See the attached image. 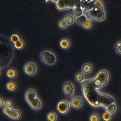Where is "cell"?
I'll use <instances>...</instances> for the list:
<instances>
[{
  "label": "cell",
  "mask_w": 121,
  "mask_h": 121,
  "mask_svg": "<svg viewBox=\"0 0 121 121\" xmlns=\"http://www.w3.org/2000/svg\"><path fill=\"white\" fill-rule=\"evenodd\" d=\"M82 94L84 100L92 108H106L114 103L111 96L100 91L99 89L81 84Z\"/></svg>",
  "instance_id": "obj_1"
},
{
  "label": "cell",
  "mask_w": 121,
  "mask_h": 121,
  "mask_svg": "<svg viewBox=\"0 0 121 121\" xmlns=\"http://www.w3.org/2000/svg\"><path fill=\"white\" fill-rule=\"evenodd\" d=\"M88 17L95 21L102 22L106 17L104 4L101 0H91L85 9Z\"/></svg>",
  "instance_id": "obj_2"
},
{
  "label": "cell",
  "mask_w": 121,
  "mask_h": 121,
  "mask_svg": "<svg viewBox=\"0 0 121 121\" xmlns=\"http://www.w3.org/2000/svg\"><path fill=\"white\" fill-rule=\"evenodd\" d=\"M109 78V74L106 70L99 71L93 78L85 79L83 82L89 87L98 89L105 86Z\"/></svg>",
  "instance_id": "obj_3"
},
{
  "label": "cell",
  "mask_w": 121,
  "mask_h": 121,
  "mask_svg": "<svg viewBox=\"0 0 121 121\" xmlns=\"http://www.w3.org/2000/svg\"><path fill=\"white\" fill-rule=\"evenodd\" d=\"M38 58L42 63L49 66H53L57 61V57L55 54L47 50L40 52Z\"/></svg>",
  "instance_id": "obj_4"
},
{
  "label": "cell",
  "mask_w": 121,
  "mask_h": 121,
  "mask_svg": "<svg viewBox=\"0 0 121 121\" xmlns=\"http://www.w3.org/2000/svg\"><path fill=\"white\" fill-rule=\"evenodd\" d=\"M2 111L6 117L13 121H18L21 119L22 116V112L17 108H9L4 107L2 108Z\"/></svg>",
  "instance_id": "obj_5"
},
{
  "label": "cell",
  "mask_w": 121,
  "mask_h": 121,
  "mask_svg": "<svg viewBox=\"0 0 121 121\" xmlns=\"http://www.w3.org/2000/svg\"><path fill=\"white\" fill-rule=\"evenodd\" d=\"M71 107L69 101L66 99H63L59 100L57 103L56 109L60 114L65 115L68 112Z\"/></svg>",
  "instance_id": "obj_6"
},
{
  "label": "cell",
  "mask_w": 121,
  "mask_h": 121,
  "mask_svg": "<svg viewBox=\"0 0 121 121\" xmlns=\"http://www.w3.org/2000/svg\"><path fill=\"white\" fill-rule=\"evenodd\" d=\"M62 90L63 95L67 98H71L73 96L75 91L74 84L69 81H66L63 83Z\"/></svg>",
  "instance_id": "obj_7"
},
{
  "label": "cell",
  "mask_w": 121,
  "mask_h": 121,
  "mask_svg": "<svg viewBox=\"0 0 121 121\" xmlns=\"http://www.w3.org/2000/svg\"><path fill=\"white\" fill-rule=\"evenodd\" d=\"M37 65L34 62L29 61L25 63L23 66V70L27 76L31 77L35 75L37 71Z\"/></svg>",
  "instance_id": "obj_8"
},
{
  "label": "cell",
  "mask_w": 121,
  "mask_h": 121,
  "mask_svg": "<svg viewBox=\"0 0 121 121\" xmlns=\"http://www.w3.org/2000/svg\"><path fill=\"white\" fill-rule=\"evenodd\" d=\"M84 100L83 97L81 96L74 95L70 98L69 100L71 107L75 109H80L84 105Z\"/></svg>",
  "instance_id": "obj_9"
},
{
  "label": "cell",
  "mask_w": 121,
  "mask_h": 121,
  "mask_svg": "<svg viewBox=\"0 0 121 121\" xmlns=\"http://www.w3.org/2000/svg\"><path fill=\"white\" fill-rule=\"evenodd\" d=\"M37 97V92L34 88H28L25 92L24 95V99L28 105Z\"/></svg>",
  "instance_id": "obj_10"
},
{
  "label": "cell",
  "mask_w": 121,
  "mask_h": 121,
  "mask_svg": "<svg viewBox=\"0 0 121 121\" xmlns=\"http://www.w3.org/2000/svg\"><path fill=\"white\" fill-rule=\"evenodd\" d=\"M4 74L6 78L9 80H14L17 77L18 72L17 69L15 68L9 67L6 69Z\"/></svg>",
  "instance_id": "obj_11"
},
{
  "label": "cell",
  "mask_w": 121,
  "mask_h": 121,
  "mask_svg": "<svg viewBox=\"0 0 121 121\" xmlns=\"http://www.w3.org/2000/svg\"><path fill=\"white\" fill-rule=\"evenodd\" d=\"M5 90L8 92L13 93L17 90L18 86L16 82L13 80H9L5 83L4 85Z\"/></svg>",
  "instance_id": "obj_12"
},
{
  "label": "cell",
  "mask_w": 121,
  "mask_h": 121,
  "mask_svg": "<svg viewBox=\"0 0 121 121\" xmlns=\"http://www.w3.org/2000/svg\"><path fill=\"white\" fill-rule=\"evenodd\" d=\"M28 105L32 110L36 111L41 108L43 103L41 99L37 97Z\"/></svg>",
  "instance_id": "obj_13"
},
{
  "label": "cell",
  "mask_w": 121,
  "mask_h": 121,
  "mask_svg": "<svg viewBox=\"0 0 121 121\" xmlns=\"http://www.w3.org/2000/svg\"><path fill=\"white\" fill-rule=\"evenodd\" d=\"M94 67L93 65L89 62H86L83 64L81 67V70L85 75L90 74L93 72Z\"/></svg>",
  "instance_id": "obj_14"
},
{
  "label": "cell",
  "mask_w": 121,
  "mask_h": 121,
  "mask_svg": "<svg viewBox=\"0 0 121 121\" xmlns=\"http://www.w3.org/2000/svg\"><path fill=\"white\" fill-rule=\"evenodd\" d=\"M46 118L47 121H57L58 118V115L55 111H50L46 114Z\"/></svg>",
  "instance_id": "obj_15"
},
{
  "label": "cell",
  "mask_w": 121,
  "mask_h": 121,
  "mask_svg": "<svg viewBox=\"0 0 121 121\" xmlns=\"http://www.w3.org/2000/svg\"><path fill=\"white\" fill-rule=\"evenodd\" d=\"M60 47L62 49L66 50L68 49L70 46V42L69 40L67 38L61 39L59 43Z\"/></svg>",
  "instance_id": "obj_16"
},
{
  "label": "cell",
  "mask_w": 121,
  "mask_h": 121,
  "mask_svg": "<svg viewBox=\"0 0 121 121\" xmlns=\"http://www.w3.org/2000/svg\"><path fill=\"white\" fill-rule=\"evenodd\" d=\"M75 78L77 82L82 83L85 80V74L82 72H78L75 75Z\"/></svg>",
  "instance_id": "obj_17"
},
{
  "label": "cell",
  "mask_w": 121,
  "mask_h": 121,
  "mask_svg": "<svg viewBox=\"0 0 121 121\" xmlns=\"http://www.w3.org/2000/svg\"><path fill=\"white\" fill-rule=\"evenodd\" d=\"M14 43V47L15 49L17 50H20L22 49L24 45V42L21 39Z\"/></svg>",
  "instance_id": "obj_18"
},
{
  "label": "cell",
  "mask_w": 121,
  "mask_h": 121,
  "mask_svg": "<svg viewBox=\"0 0 121 121\" xmlns=\"http://www.w3.org/2000/svg\"><path fill=\"white\" fill-rule=\"evenodd\" d=\"M14 106V103L12 99L10 98L5 99L4 107L9 108H13Z\"/></svg>",
  "instance_id": "obj_19"
},
{
  "label": "cell",
  "mask_w": 121,
  "mask_h": 121,
  "mask_svg": "<svg viewBox=\"0 0 121 121\" xmlns=\"http://www.w3.org/2000/svg\"><path fill=\"white\" fill-rule=\"evenodd\" d=\"M115 50L117 54L121 55V40L117 41L114 46Z\"/></svg>",
  "instance_id": "obj_20"
},
{
  "label": "cell",
  "mask_w": 121,
  "mask_h": 121,
  "mask_svg": "<svg viewBox=\"0 0 121 121\" xmlns=\"http://www.w3.org/2000/svg\"><path fill=\"white\" fill-rule=\"evenodd\" d=\"M89 121H100L99 115L96 113H93L90 114L89 118Z\"/></svg>",
  "instance_id": "obj_21"
},
{
  "label": "cell",
  "mask_w": 121,
  "mask_h": 121,
  "mask_svg": "<svg viewBox=\"0 0 121 121\" xmlns=\"http://www.w3.org/2000/svg\"><path fill=\"white\" fill-rule=\"evenodd\" d=\"M57 9L59 10H62L66 8L63 0H58L56 5Z\"/></svg>",
  "instance_id": "obj_22"
},
{
  "label": "cell",
  "mask_w": 121,
  "mask_h": 121,
  "mask_svg": "<svg viewBox=\"0 0 121 121\" xmlns=\"http://www.w3.org/2000/svg\"><path fill=\"white\" fill-rule=\"evenodd\" d=\"M66 8H72L75 6V0H63Z\"/></svg>",
  "instance_id": "obj_23"
},
{
  "label": "cell",
  "mask_w": 121,
  "mask_h": 121,
  "mask_svg": "<svg viewBox=\"0 0 121 121\" xmlns=\"http://www.w3.org/2000/svg\"><path fill=\"white\" fill-rule=\"evenodd\" d=\"M107 112L112 114L114 113L116 110V107L115 104L113 103L112 104L108 106L106 108Z\"/></svg>",
  "instance_id": "obj_24"
},
{
  "label": "cell",
  "mask_w": 121,
  "mask_h": 121,
  "mask_svg": "<svg viewBox=\"0 0 121 121\" xmlns=\"http://www.w3.org/2000/svg\"><path fill=\"white\" fill-rule=\"evenodd\" d=\"M102 117L104 121H110L112 118V115L110 113L106 112L103 114Z\"/></svg>",
  "instance_id": "obj_25"
},
{
  "label": "cell",
  "mask_w": 121,
  "mask_h": 121,
  "mask_svg": "<svg viewBox=\"0 0 121 121\" xmlns=\"http://www.w3.org/2000/svg\"><path fill=\"white\" fill-rule=\"evenodd\" d=\"M73 17L72 16L70 15H66L64 18V21L68 24H70L72 23L74 21Z\"/></svg>",
  "instance_id": "obj_26"
},
{
  "label": "cell",
  "mask_w": 121,
  "mask_h": 121,
  "mask_svg": "<svg viewBox=\"0 0 121 121\" xmlns=\"http://www.w3.org/2000/svg\"><path fill=\"white\" fill-rule=\"evenodd\" d=\"M86 20V18L83 15H82L77 18L76 22L78 24L81 25H83Z\"/></svg>",
  "instance_id": "obj_27"
},
{
  "label": "cell",
  "mask_w": 121,
  "mask_h": 121,
  "mask_svg": "<svg viewBox=\"0 0 121 121\" xmlns=\"http://www.w3.org/2000/svg\"><path fill=\"white\" fill-rule=\"evenodd\" d=\"M10 39L11 41L14 43L20 39V38L18 34H13L11 35Z\"/></svg>",
  "instance_id": "obj_28"
},
{
  "label": "cell",
  "mask_w": 121,
  "mask_h": 121,
  "mask_svg": "<svg viewBox=\"0 0 121 121\" xmlns=\"http://www.w3.org/2000/svg\"><path fill=\"white\" fill-rule=\"evenodd\" d=\"M74 13L76 16L79 17L82 15V11L80 7H76L74 9Z\"/></svg>",
  "instance_id": "obj_29"
},
{
  "label": "cell",
  "mask_w": 121,
  "mask_h": 121,
  "mask_svg": "<svg viewBox=\"0 0 121 121\" xmlns=\"http://www.w3.org/2000/svg\"><path fill=\"white\" fill-rule=\"evenodd\" d=\"M92 26L91 22L88 20H86L83 24V27L86 29H90L91 28Z\"/></svg>",
  "instance_id": "obj_30"
},
{
  "label": "cell",
  "mask_w": 121,
  "mask_h": 121,
  "mask_svg": "<svg viewBox=\"0 0 121 121\" xmlns=\"http://www.w3.org/2000/svg\"><path fill=\"white\" fill-rule=\"evenodd\" d=\"M58 25L61 28L63 29L65 28L67 26V23L63 20L60 21L58 23Z\"/></svg>",
  "instance_id": "obj_31"
},
{
  "label": "cell",
  "mask_w": 121,
  "mask_h": 121,
  "mask_svg": "<svg viewBox=\"0 0 121 121\" xmlns=\"http://www.w3.org/2000/svg\"><path fill=\"white\" fill-rule=\"evenodd\" d=\"M91 0H81V7L84 9H85Z\"/></svg>",
  "instance_id": "obj_32"
},
{
  "label": "cell",
  "mask_w": 121,
  "mask_h": 121,
  "mask_svg": "<svg viewBox=\"0 0 121 121\" xmlns=\"http://www.w3.org/2000/svg\"><path fill=\"white\" fill-rule=\"evenodd\" d=\"M5 99L2 96H0V108H2L4 107V102Z\"/></svg>",
  "instance_id": "obj_33"
},
{
  "label": "cell",
  "mask_w": 121,
  "mask_h": 121,
  "mask_svg": "<svg viewBox=\"0 0 121 121\" xmlns=\"http://www.w3.org/2000/svg\"><path fill=\"white\" fill-rule=\"evenodd\" d=\"M75 6L76 7H80L81 6V0H75Z\"/></svg>",
  "instance_id": "obj_34"
},
{
  "label": "cell",
  "mask_w": 121,
  "mask_h": 121,
  "mask_svg": "<svg viewBox=\"0 0 121 121\" xmlns=\"http://www.w3.org/2000/svg\"><path fill=\"white\" fill-rule=\"evenodd\" d=\"M58 0H51L52 2L54 3H56L57 2Z\"/></svg>",
  "instance_id": "obj_35"
}]
</instances>
